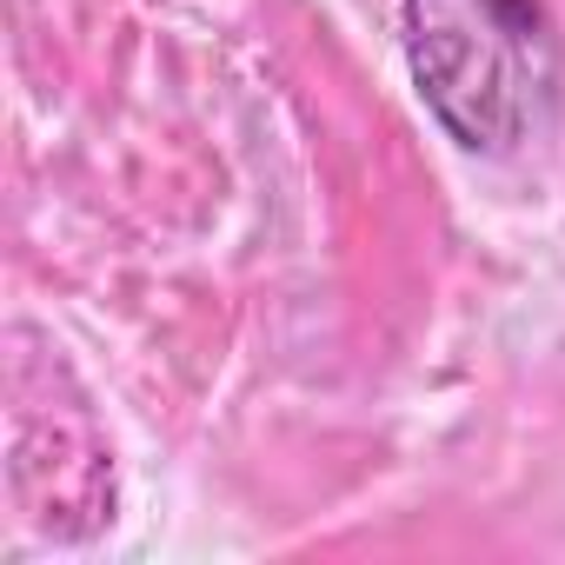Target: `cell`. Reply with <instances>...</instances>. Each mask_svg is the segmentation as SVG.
<instances>
[{"instance_id": "1", "label": "cell", "mask_w": 565, "mask_h": 565, "mask_svg": "<svg viewBox=\"0 0 565 565\" xmlns=\"http://www.w3.org/2000/svg\"><path fill=\"white\" fill-rule=\"evenodd\" d=\"M406 61L466 153H519L558 107L545 0H406Z\"/></svg>"}]
</instances>
